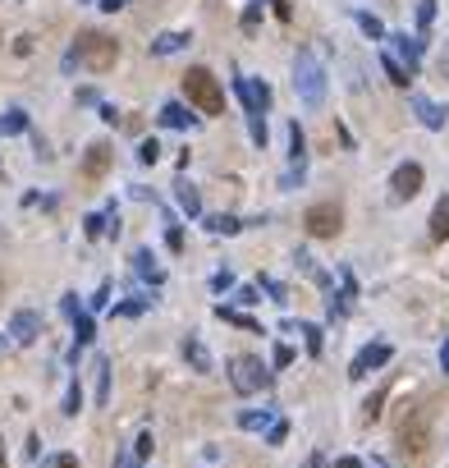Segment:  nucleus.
I'll list each match as a JSON object with an SVG mask.
<instances>
[{"mask_svg": "<svg viewBox=\"0 0 449 468\" xmlns=\"http://www.w3.org/2000/svg\"><path fill=\"white\" fill-rule=\"evenodd\" d=\"M51 468H78V459H74V455H55Z\"/></svg>", "mask_w": 449, "mask_h": 468, "instance_id": "58836bf2", "label": "nucleus"}, {"mask_svg": "<svg viewBox=\"0 0 449 468\" xmlns=\"http://www.w3.org/2000/svg\"><path fill=\"white\" fill-rule=\"evenodd\" d=\"M358 23H363V33H372V37H385V28H380L372 14H358Z\"/></svg>", "mask_w": 449, "mask_h": 468, "instance_id": "473e14b6", "label": "nucleus"}, {"mask_svg": "<svg viewBox=\"0 0 449 468\" xmlns=\"http://www.w3.org/2000/svg\"><path fill=\"white\" fill-rule=\"evenodd\" d=\"M385 363H390V345H385V340H376V345H367L363 354L353 358V367H348V377H367V372H372V367H385Z\"/></svg>", "mask_w": 449, "mask_h": 468, "instance_id": "1a4fd4ad", "label": "nucleus"}, {"mask_svg": "<svg viewBox=\"0 0 449 468\" xmlns=\"http://www.w3.org/2000/svg\"><path fill=\"white\" fill-rule=\"evenodd\" d=\"M207 230H216V234H239V230H243V221H239V216H211V221H207Z\"/></svg>", "mask_w": 449, "mask_h": 468, "instance_id": "5701e85b", "label": "nucleus"}, {"mask_svg": "<svg viewBox=\"0 0 449 468\" xmlns=\"http://www.w3.org/2000/svg\"><path fill=\"white\" fill-rule=\"evenodd\" d=\"M106 221H115V207L106 211V216H87V221H83V225H87V239H101V234H106Z\"/></svg>", "mask_w": 449, "mask_h": 468, "instance_id": "b1692460", "label": "nucleus"}, {"mask_svg": "<svg viewBox=\"0 0 449 468\" xmlns=\"http://www.w3.org/2000/svg\"><path fill=\"white\" fill-rule=\"evenodd\" d=\"M266 5H271V9H275V14H280V18H289V0H266Z\"/></svg>", "mask_w": 449, "mask_h": 468, "instance_id": "a19ab883", "label": "nucleus"}, {"mask_svg": "<svg viewBox=\"0 0 449 468\" xmlns=\"http://www.w3.org/2000/svg\"><path fill=\"white\" fill-rule=\"evenodd\" d=\"M252 138L266 143V120H261V111H252Z\"/></svg>", "mask_w": 449, "mask_h": 468, "instance_id": "72a5a7b5", "label": "nucleus"}, {"mask_svg": "<svg viewBox=\"0 0 449 468\" xmlns=\"http://www.w3.org/2000/svg\"><path fill=\"white\" fill-rule=\"evenodd\" d=\"M133 267H138V276H152V285H161V271L152 267V257H147V252H133Z\"/></svg>", "mask_w": 449, "mask_h": 468, "instance_id": "393cba45", "label": "nucleus"}, {"mask_svg": "<svg viewBox=\"0 0 449 468\" xmlns=\"http://www.w3.org/2000/svg\"><path fill=\"white\" fill-rule=\"evenodd\" d=\"M431 18H436V0H422V5H417V23L431 28Z\"/></svg>", "mask_w": 449, "mask_h": 468, "instance_id": "7c9ffc66", "label": "nucleus"}, {"mask_svg": "<svg viewBox=\"0 0 449 468\" xmlns=\"http://www.w3.org/2000/svg\"><path fill=\"white\" fill-rule=\"evenodd\" d=\"M312 468H326V459H321V455H312Z\"/></svg>", "mask_w": 449, "mask_h": 468, "instance_id": "49530a36", "label": "nucleus"}, {"mask_svg": "<svg viewBox=\"0 0 449 468\" xmlns=\"http://www.w3.org/2000/svg\"><path fill=\"white\" fill-rule=\"evenodd\" d=\"M92 377H96V404H106V381H110V363L92 358Z\"/></svg>", "mask_w": 449, "mask_h": 468, "instance_id": "a211bd4d", "label": "nucleus"}, {"mask_svg": "<svg viewBox=\"0 0 449 468\" xmlns=\"http://www.w3.org/2000/svg\"><path fill=\"white\" fill-rule=\"evenodd\" d=\"M64 312H69V317H83V312H78V294H64Z\"/></svg>", "mask_w": 449, "mask_h": 468, "instance_id": "ea45409f", "label": "nucleus"}, {"mask_svg": "<svg viewBox=\"0 0 449 468\" xmlns=\"http://www.w3.org/2000/svg\"><path fill=\"white\" fill-rule=\"evenodd\" d=\"M289 363H294V349L280 345V349H275V367H289Z\"/></svg>", "mask_w": 449, "mask_h": 468, "instance_id": "e433bc0d", "label": "nucleus"}, {"mask_svg": "<svg viewBox=\"0 0 449 468\" xmlns=\"http://www.w3.org/2000/svg\"><path fill=\"white\" fill-rule=\"evenodd\" d=\"M74 60H83L92 74H106V69H115V60H120V46H115V37H106V33H78L69 65Z\"/></svg>", "mask_w": 449, "mask_h": 468, "instance_id": "7ed1b4c3", "label": "nucleus"}, {"mask_svg": "<svg viewBox=\"0 0 449 468\" xmlns=\"http://www.w3.org/2000/svg\"><path fill=\"white\" fill-rule=\"evenodd\" d=\"M302 225H307L312 239H335V234L344 230V207H339V202H317V207H307Z\"/></svg>", "mask_w": 449, "mask_h": 468, "instance_id": "423d86ee", "label": "nucleus"}, {"mask_svg": "<svg viewBox=\"0 0 449 468\" xmlns=\"http://www.w3.org/2000/svg\"><path fill=\"white\" fill-rule=\"evenodd\" d=\"M294 87H298L302 106H321V101H326V69L317 65V55H312V51H298V60H294Z\"/></svg>", "mask_w": 449, "mask_h": 468, "instance_id": "20e7f679", "label": "nucleus"}, {"mask_svg": "<svg viewBox=\"0 0 449 468\" xmlns=\"http://www.w3.org/2000/svg\"><path fill=\"white\" fill-rule=\"evenodd\" d=\"M183 92H188V101L198 106L202 115H224V87H220V78L211 69L193 65V69L183 74Z\"/></svg>", "mask_w": 449, "mask_h": 468, "instance_id": "f03ea898", "label": "nucleus"}, {"mask_svg": "<svg viewBox=\"0 0 449 468\" xmlns=\"http://www.w3.org/2000/svg\"><path fill=\"white\" fill-rule=\"evenodd\" d=\"M115 468H142L138 445H129V450H120V455H115Z\"/></svg>", "mask_w": 449, "mask_h": 468, "instance_id": "bb28decb", "label": "nucleus"}, {"mask_svg": "<svg viewBox=\"0 0 449 468\" xmlns=\"http://www.w3.org/2000/svg\"><path fill=\"white\" fill-rule=\"evenodd\" d=\"M37 335H42V317L28 312V308H18L14 317H9V340H14V345H33Z\"/></svg>", "mask_w": 449, "mask_h": 468, "instance_id": "6e6552de", "label": "nucleus"}, {"mask_svg": "<svg viewBox=\"0 0 449 468\" xmlns=\"http://www.w3.org/2000/svg\"><path fill=\"white\" fill-rule=\"evenodd\" d=\"M110 161H115V152H110V143H92L83 156V179H101L106 170H110Z\"/></svg>", "mask_w": 449, "mask_h": 468, "instance_id": "9d476101", "label": "nucleus"}, {"mask_svg": "<svg viewBox=\"0 0 449 468\" xmlns=\"http://www.w3.org/2000/svg\"><path fill=\"white\" fill-rule=\"evenodd\" d=\"M78 408H83V390H78V381H74V386H69V395H64V413L74 418Z\"/></svg>", "mask_w": 449, "mask_h": 468, "instance_id": "c756f323", "label": "nucleus"}, {"mask_svg": "<svg viewBox=\"0 0 449 468\" xmlns=\"http://www.w3.org/2000/svg\"><path fill=\"white\" fill-rule=\"evenodd\" d=\"M302 147H307V143H302V129H298V124H289V156H294L298 165H302Z\"/></svg>", "mask_w": 449, "mask_h": 468, "instance_id": "cd10ccee", "label": "nucleus"}, {"mask_svg": "<svg viewBox=\"0 0 449 468\" xmlns=\"http://www.w3.org/2000/svg\"><path fill=\"white\" fill-rule=\"evenodd\" d=\"M74 335H78V345H87V340H92V317H74Z\"/></svg>", "mask_w": 449, "mask_h": 468, "instance_id": "c85d7f7f", "label": "nucleus"}, {"mask_svg": "<svg viewBox=\"0 0 449 468\" xmlns=\"http://www.w3.org/2000/svg\"><path fill=\"white\" fill-rule=\"evenodd\" d=\"M161 124H170V129H188L193 115L183 111V106H165V111H161Z\"/></svg>", "mask_w": 449, "mask_h": 468, "instance_id": "f3484780", "label": "nucleus"}, {"mask_svg": "<svg viewBox=\"0 0 449 468\" xmlns=\"http://www.w3.org/2000/svg\"><path fill=\"white\" fill-rule=\"evenodd\" d=\"M390 55H394L408 74L417 69V42H413V37H390Z\"/></svg>", "mask_w": 449, "mask_h": 468, "instance_id": "9b49d317", "label": "nucleus"}, {"mask_svg": "<svg viewBox=\"0 0 449 468\" xmlns=\"http://www.w3.org/2000/svg\"><path fill=\"white\" fill-rule=\"evenodd\" d=\"M179 207L188 211V216H198V211H202V198H198V189H193V184H179Z\"/></svg>", "mask_w": 449, "mask_h": 468, "instance_id": "6ab92c4d", "label": "nucleus"}, {"mask_svg": "<svg viewBox=\"0 0 449 468\" xmlns=\"http://www.w3.org/2000/svg\"><path fill=\"white\" fill-rule=\"evenodd\" d=\"M413 111H417V120H422L426 129H445V106L426 101V96H413Z\"/></svg>", "mask_w": 449, "mask_h": 468, "instance_id": "f8f14e48", "label": "nucleus"}, {"mask_svg": "<svg viewBox=\"0 0 449 468\" xmlns=\"http://www.w3.org/2000/svg\"><path fill=\"white\" fill-rule=\"evenodd\" d=\"M302 335H307V349H312V354H321V330H317V326H302Z\"/></svg>", "mask_w": 449, "mask_h": 468, "instance_id": "c9c22d12", "label": "nucleus"}, {"mask_svg": "<svg viewBox=\"0 0 449 468\" xmlns=\"http://www.w3.org/2000/svg\"><path fill=\"white\" fill-rule=\"evenodd\" d=\"M229 381L239 395H257V390H266L271 386V372L261 367V358H252V354H239L229 363Z\"/></svg>", "mask_w": 449, "mask_h": 468, "instance_id": "39448f33", "label": "nucleus"}, {"mask_svg": "<svg viewBox=\"0 0 449 468\" xmlns=\"http://www.w3.org/2000/svg\"><path fill=\"white\" fill-rule=\"evenodd\" d=\"M385 74H390V83H394V87H408V78H413V74H408L404 65H399L394 55H390V51H385Z\"/></svg>", "mask_w": 449, "mask_h": 468, "instance_id": "4be33fe9", "label": "nucleus"}, {"mask_svg": "<svg viewBox=\"0 0 449 468\" xmlns=\"http://www.w3.org/2000/svg\"><path fill=\"white\" fill-rule=\"evenodd\" d=\"M275 423H280V418H271V408H261V413H257V408H243V413H239L243 432H271Z\"/></svg>", "mask_w": 449, "mask_h": 468, "instance_id": "ddd939ff", "label": "nucleus"}, {"mask_svg": "<svg viewBox=\"0 0 449 468\" xmlns=\"http://www.w3.org/2000/svg\"><path fill=\"white\" fill-rule=\"evenodd\" d=\"M385 395H390V390H376V395L363 404V418H367V423H376V418H380V404H385Z\"/></svg>", "mask_w": 449, "mask_h": 468, "instance_id": "a878e982", "label": "nucleus"}, {"mask_svg": "<svg viewBox=\"0 0 449 468\" xmlns=\"http://www.w3.org/2000/svg\"><path fill=\"white\" fill-rule=\"evenodd\" d=\"M183 358L193 363V372H211V354L202 349V340H198V335H188V340H183Z\"/></svg>", "mask_w": 449, "mask_h": 468, "instance_id": "4468645a", "label": "nucleus"}, {"mask_svg": "<svg viewBox=\"0 0 449 468\" xmlns=\"http://www.w3.org/2000/svg\"><path fill=\"white\" fill-rule=\"evenodd\" d=\"M0 349H5V335H0Z\"/></svg>", "mask_w": 449, "mask_h": 468, "instance_id": "09e8293b", "label": "nucleus"}, {"mask_svg": "<svg viewBox=\"0 0 449 468\" xmlns=\"http://www.w3.org/2000/svg\"><path fill=\"white\" fill-rule=\"evenodd\" d=\"M335 468H363V464H358V459H339Z\"/></svg>", "mask_w": 449, "mask_h": 468, "instance_id": "c03bdc74", "label": "nucleus"}, {"mask_svg": "<svg viewBox=\"0 0 449 468\" xmlns=\"http://www.w3.org/2000/svg\"><path fill=\"white\" fill-rule=\"evenodd\" d=\"M441 78H449V42H445V51H441Z\"/></svg>", "mask_w": 449, "mask_h": 468, "instance_id": "79ce46f5", "label": "nucleus"}, {"mask_svg": "<svg viewBox=\"0 0 449 468\" xmlns=\"http://www.w3.org/2000/svg\"><path fill=\"white\" fill-rule=\"evenodd\" d=\"M183 46H188V37H183V33H161L152 42V55H174V51H183Z\"/></svg>", "mask_w": 449, "mask_h": 468, "instance_id": "2eb2a0df", "label": "nucleus"}, {"mask_svg": "<svg viewBox=\"0 0 449 468\" xmlns=\"http://www.w3.org/2000/svg\"><path fill=\"white\" fill-rule=\"evenodd\" d=\"M120 5H124V0H106V5H101V9H120Z\"/></svg>", "mask_w": 449, "mask_h": 468, "instance_id": "a18cd8bd", "label": "nucleus"}, {"mask_svg": "<svg viewBox=\"0 0 449 468\" xmlns=\"http://www.w3.org/2000/svg\"><path fill=\"white\" fill-rule=\"evenodd\" d=\"M216 317H220V321H229V326H243V330H261L252 317H243V312H234V308H216Z\"/></svg>", "mask_w": 449, "mask_h": 468, "instance_id": "412c9836", "label": "nucleus"}, {"mask_svg": "<svg viewBox=\"0 0 449 468\" xmlns=\"http://www.w3.org/2000/svg\"><path fill=\"white\" fill-rule=\"evenodd\" d=\"M0 299H5V280H0Z\"/></svg>", "mask_w": 449, "mask_h": 468, "instance_id": "de8ad7c7", "label": "nucleus"}, {"mask_svg": "<svg viewBox=\"0 0 449 468\" xmlns=\"http://www.w3.org/2000/svg\"><path fill=\"white\" fill-rule=\"evenodd\" d=\"M441 367H445V372H449V340H445V345H441Z\"/></svg>", "mask_w": 449, "mask_h": 468, "instance_id": "37998d69", "label": "nucleus"}, {"mask_svg": "<svg viewBox=\"0 0 449 468\" xmlns=\"http://www.w3.org/2000/svg\"><path fill=\"white\" fill-rule=\"evenodd\" d=\"M229 285H234V276H229V271H220V276L211 280V289H220V294H224V289H229Z\"/></svg>", "mask_w": 449, "mask_h": 468, "instance_id": "4c0bfd02", "label": "nucleus"}, {"mask_svg": "<svg viewBox=\"0 0 449 468\" xmlns=\"http://www.w3.org/2000/svg\"><path fill=\"white\" fill-rule=\"evenodd\" d=\"M285 436H289V423H285V418H280V423H275V427H271V432H266V441H271V445H285Z\"/></svg>", "mask_w": 449, "mask_h": 468, "instance_id": "2f4dec72", "label": "nucleus"}, {"mask_svg": "<svg viewBox=\"0 0 449 468\" xmlns=\"http://www.w3.org/2000/svg\"><path fill=\"white\" fill-rule=\"evenodd\" d=\"M431 239H449V198H441L431 211Z\"/></svg>", "mask_w": 449, "mask_h": 468, "instance_id": "dca6fc26", "label": "nucleus"}, {"mask_svg": "<svg viewBox=\"0 0 449 468\" xmlns=\"http://www.w3.org/2000/svg\"><path fill=\"white\" fill-rule=\"evenodd\" d=\"M23 129H28L23 111H5V115H0V133H23Z\"/></svg>", "mask_w": 449, "mask_h": 468, "instance_id": "aec40b11", "label": "nucleus"}, {"mask_svg": "<svg viewBox=\"0 0 449 468\" xmlns=\"http://www.w3.org/2000/svg\"><path fill=\"white\" fill-rule=\"evenodd\" d=\"M417 189H422V165H417V161H404L394 174H390V193H394V202H408Z\"/></svg>", "mask_w": 449, "mask_h": 468, "instance_id": "0eeeda50", "label": "nucleus"}, {"mask_svg": "<svg viewBox=\"0 0 449 468\" xmlns=\"http://www.w3.org/2000/svg\"><path fill=\"white\" fill-rule=\"evenodd\" d=\"M431 423H436L431 399H413V404H404V413L394 418V441H399V455H404L408 464H426V450H431Z\"/></svg>", "mask_w": 449, "mask_h": 468, "instance_id": "f257e3e1", "label": "nucleus"}, {"mask_svg": "<svg viewBox=\"0 0 449 468\" xmlns=\"http://www.w3.org/2000/svg\"><path fill=\"white\" fill-rule=\"evenodd\" d=\"M138 156H142V161H156V156H161V147H156V138H147V143H142V147H138Z\"/></svg>", "mask_w": 449, "mask_h": 468, "instance_id": "f704fd0d", "label": "nucleus"}]
</instances>
